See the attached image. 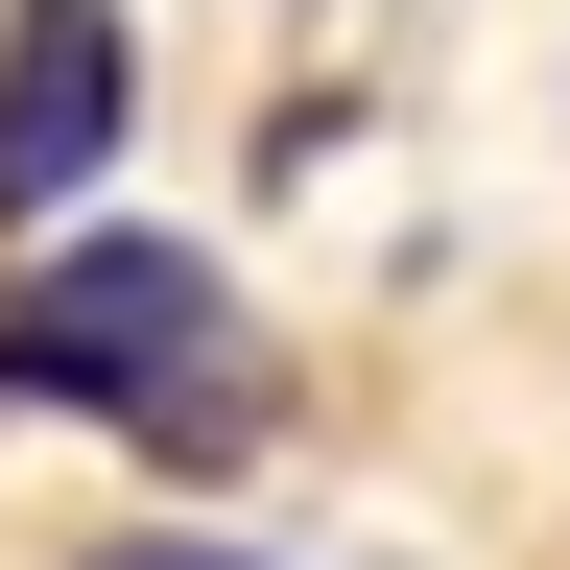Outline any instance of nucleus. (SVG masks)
I'll list each match as a JSON object with an SVG mask.
<instances>
[{
	"label": "nucleus",
	"instance_id": "7ed1b4c3",
	"mask_svg": "<svg viewBox=\"0 0 570 570\" xmlns=\"http://www.w3.org/2000/svg\"><path fill=\"white\" fill-rule=\"evenodd\" d=\"M96 570H238V547H96Z\"/></svg>",
	"mask_w": 570,
	"mask_h": 570
},
{
	"label": "nucleus",
	"instance_id": "f257e3e1",
	"mask_svg": "<svg viewBox=\"0 0 570 570\" xmlns=\"http://www.w3.org/2000/svg\"><path fill=\"white\" fill-rule=\"evenodd\" d=\"M0 381L190 452V428H238V309L190 238H71V262H0Z\"/></svg>",
	"mask_w": 570,
	"mask_h": 570
},
{
	"label": "nucleus",
	"instance_id": "f03ea898",
	"mask_svg": "<svg viewBox=\"0 0 570 570\" xmlns=\"http://www.w3.org/2000/svg\"><path fill=\"white\" fill-rule=\"evenodd\" d=\"M119 96H142L119 0H24V24H0V214H48L71 167H96V142H119Z\"/></svg>",
	"mask_w": 570,
	"mask_h": 570
}]
</instances>
